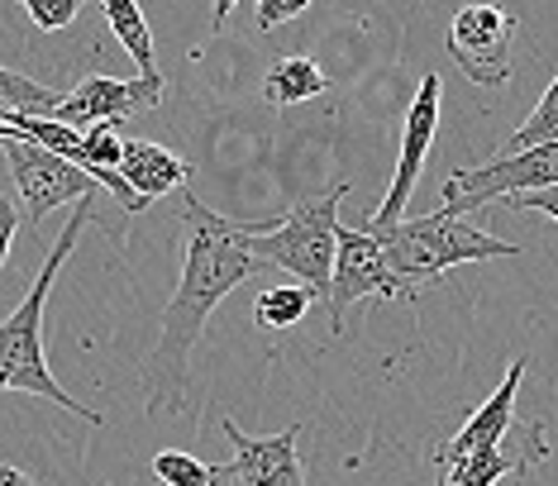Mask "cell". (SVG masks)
<instances>
[{
  "label": "cell",
  "mask_w": 558,
  "mask_h": 486,
  "mask_svg": "<svg viewBox=\"0 0 558 486\" xmlns=\"http://www.w3.org/2000/svg\"><path fill=\"white\" fill-rule=\"evenodd\" d=\"M349 196V182H335L325 196H311L301 206H291L282 220L253 224L248 229V253L263 267H282L311 287L315 296H329V272H335V224H339V206Z\"/></svg>",
  "instance_id": "4"
},
{
  "label": "cell",
  "mask_w": 558,
  "mask_h": 486,
  "mask_svg": "<svg viewBox=\"0 0 558 486\" xmlns=\"http://www.w3.org/2000/svg\"><path fill=\"white\" fill-rule=\"evenodd\" d=\"M506 206L511 210H539V215H549V220L558 224V186L525 191V196H506Z\"/></svg>",
  "instance_id": "23"
},
{
  "label": "cell",
  "mask_w": 558,
  "mask_h": 486,
  "mask_svg": "<svg viewBox=\"0 0 558 486\" xmlns=\"http://www.w3.org/2000/svg\"><path fill=\"white\" fill-rule=\"evenodd\" d=\"M248 229L253 224L244 220L215 215L206 201H196L182 186V281H177L168 311H162L154 353L138 367L148 415H177L186 405V396H192V353L206 335V319L239 281L263 267L248 253Z\"/></svg>",
  "instance_id": "1"
},
{
  "label": "cell",
  "mask_w": 558,
  "mask_h": 486,
  "mask_svg": "<svg viewBox=\"0 0 558 486\" xmlns=\"http://www.w3.org/2000/svg\"><path fill=\"white\" fill-rule=\"evenodd\" d=\"M558 186V144H535L525 153H501V158L482 162V168L453 172L444 182V210L473 215L482 206H497L506 196H525V191Z\"/></svg>",
  "instance_id": "7"
},
{
  "label": "cell",
  "mask_w": 558,
  "mask_h": 486,
  "mask_svg": "<svg viewBox=\"0 0 558 486\" xmlns=\"http://www.w3.org/2000/svg\"><path fill=\"white\" fill-rule=\"evenodd\" d=\"M435 130H439V72H425L421 86H415V100L405 110V130H401V158H397V172H391V186L383 196V206L373 215H363L367 224H397L405 215V201L415 191V177H421L425 158H429V144H435Z\"/></svg>",
  "instance_id": "12"
},
{
  "label": "cell",
  "mask_w": 558,
  "mask_h": 486,
  "mask_svg": "<svg viewBox=\"0 0 558 486\" xmlns=\"http://www.w3.org/2000/svg\"><path fill=\"white\" fill-rule=\"evenodd\" d=\"M0 106L20 110V114H48V120H53L58 106H62V92H48V86H39L34 76L0 68Z\"/></svg>",
  "instance_id": "18"
},
{
  "label": "cell",
  "mask_w": 558,
  "mask_h": 486,
  "mask_svg": "<svg viewBox=\"0 0 558 486\" xmlns=\"http://www.w3.org/2000/svg\"><path fill=\"white\" fill-rule=\"evenodd\" d=\"M120 177H124V186L148 206V201L168 196V191H182L186 182H192V162L177 158V153L162 148V144H148V138H124Z\"/></svg>",
  "instance_id": "14"
},
{
  "label": "cell",
  "mask_w": 558,
  "mask_h": 486,
  "mask_svg": "<svg viewBox=\"0 0 558 486\" xmlns=\"http://www.w3.org/2000/svg\"><path fill=\"white\" fill-rule=\"evenodd\" d=\"M311 301H315V291L301 287V281L296 287H272V291H263V296L253 301V319H258L263 329H272V335H282V329L306 319Z\"/></svg>",
  "instance_id": "17"
},
{
  "label": "cell",
  "mask_w": 558,
  "mask_h": 486,
  "mask_svg": "<svg viewBox=\"0 0 558 486\" xmlns=\"http://www.w3.org/2000/svg\"><path fill=\"white\" fill-rule=\"evenodd\" d=\"M0 148H5V162H10V177L20 186V201H24V224L39 229L48 215L58 206H77V201L96 196L100 182L77 162H68L62 153H48L29 138L0 130Z\"/></svg>",
  "instance_id": "6"
},
{
  "label": "cell",
  "mask_w": 558,
  "mask_h": 486,
  "mask_svg": "<svg viewBox=\"0 0 558 486\" xmlns=\"http://www.w3.org/2000/svg\"><path fill=\"white\" fill-rule=\"evenodd\" d=\"M367 301H415V296L391 277L383 243L367 234V229L335 224V272H329V296H325L329 335H344L349 311Z\"/></svg>",
  "instance_id": "5"
},
{
  "label": "cell",
  "mask_w": 558,
  "mask_h": 486,
  "mask_svg": "<svg viewBox=\"0 0 558 486\" xmlns=\"http://www.w3.org/2000/svg\"><path fill=\"white\" fill-rule=\"evenodd\" d=\"M15 229H20V206L0 191V267L10 258V243H15Z\"/></svg>",
  "instance_id": "24"
},
{
  "label": "cell",
  "mask_w": 558,
  "mask_h": 486,
  "mask_svg": "<svg viewBox=\"0 0 558 486\" xmlns=\"http://www.w3.org/2000/svg\"><path fill=\"white\" fill-rule=\"evenodd\" d=\"M158 106H162L158 72L130 76V82H120V76H86V82H77L62 96L53 120L72 124V130H96V124H124V120H134V114L158 110Z\"/></svg>",
  "instance_id": "10"
},
{
  "label": "cell",
  "mask_w": 558,
  "mask_h": 486,
  "mask_svg": "<svg viewBox=\"0 0 558 486\" xmlns=\"http://www.w3.org/2000/svg\"><path fill=\"white\" fill-rule=\"evenodd\" d=\"M225 439L234 444V458L210 467L206 486H306V467L296 453L301 425L282 434H244L234 420H225Z\"/></svg>",
  "instance_id": "9"
},
{
  "label": "cell",
  "mask_w": 558,
  "mask_h": 486,
  "mask_svg": "<svg viewBox=\"0 0 558 486\" xmlns=\"http://www.w3.org/2000/svg\"><path fill=\"white\" fill-rule=\"evenodd\" d=\"M96 220V196L77 201V210H72V220L62 224L58 243L48 248V258L39 267V277H34V287L24 291V301L10 311V319L0 325V391H29V396H44V401L62 405V411L82 415L86 425H100V411H86L77 396H68L48 373V357H44V305L53 296V281L62 272V263L72 258V248H77L82 229Z\"/></svg>",
  "instance_id": "2"
},
{
  "label": "cell",
  "mask_w": 558,
  "mask_h": 486,
  "mask_svg": "<svg viewBox=\"0 0 558 486\" xmlns=\"http://www.w3.org/2000/svg\"><path fill=\"white\" fill-rule=\"evenodd\" d=\"M154 477H158L162 486H206L210 467L201 463V458H192V453L168 449V453H158V458H154Z\"/></svg>",
  "instance_id": "20"
},
{
  "label": "cell",
  "mask_w": 558,
  "mask_h": 486,
  "mask_svg": "<svg viewBox=\"0 0 558 486\" xmlns=\"http://www.w3.org/2000/svg\"><path fill=\"white\" fill-rule=\"evenodd\" d=\"M0 486H39L29 477V472H20V467H10V463H0Z\"/></svg>",
  "instance_id": "25"
},
{
  "label": "cell",
  "mask_w": 558,
  "mask_h": 486,
  "mask_svg": "<svg viewBox=\"0 0 558 486\" xmlns=\"http://www.w3.org/2000/svg\"><path fill=\"white\" fill-rule=\"evenodd\" d=\"M363 229L383 243V258L391 267V277H397L411 296H421L429 281H439L459 263L520 258V243H506V239L487 234V229L468 224L463 215H449V210L415 215V220H397V224H363Z\"/></svg>",
  "instance_id": "3"
},
{
  "label": "cell",
  "mask_w": 558,
  "mask_h": 486,
  "mask_svg": "<svg viewBox=\"0 0 558 486\" xmlns=\"http://www.w3.org/2000/svg\"><path fill=\"white\" fill-rule=\"evenodd\" d=\"M20 5L29 10V20L39 24L44 34H58V29H68V24L82 15L86 0H20Z\"/></svg>",
  "instance_id": "21"
},
{
  "label": "cell",
  "mask_w": 558,
  "mask_h": 486,
  "mask_svg": "<svg viewBox=\"0 0 558 486\" xmlns=\"http://www.w3.org/2000/svg\"><path fill=\"white\" fill-rule=\"evenodd\" d=\"M515 15L501 5H463L449 24V58L473 86H506L511 82V48H515Z\"/></svg>",
  "instance_id": "8"
},
{
  "label": "cell",
  "mask_w": 558,
  "mask_h": 486,
  "mask_svg": "<svg viewBox=\"0 0 558 486\" xmlns=\"http://www.w3.org/2000/svg\"><path fill=\"white\" fill-rule=\"evenodd\" d=\"M100 10H106V24L110 34L124 44V53L134 58L138 76L158 72V53H154V29H148L144 10H138V0H100Z\"/></svg>",
  "instance_id": "16"
},
{
  "label": "cell",
  "mask_w": 558,
  "mask_h": 486,
  "mask_svg": "<svg viewBox=\"0 0 558 486\" xmlns=\"http://www.w3.org/2000/svg\"><path fill=\"white\" fill-rule=\"evenodd\" d=\"M549 458V429L544 420H511L492 449H477L459 463L439 467V486H497L501 477H525Z\"/></svg>",
  "instance_id": "11"
},
{
  "label": "cell",
  "mask_w": 558,
  "mask_h": 486,
  "mask_svg": "<svg viewBox=\"0 0 558 486\" xmlns=\"http://www.w3.org/2000/svg\"><path fill=\"white\" fill-rule=\"evenodd\" d=\"M525 367H530L525 357H515V363L506 367V381H501V387L492 391L487 401H482L477 411L449 434V439H439L435 449H429V463H435V467H449V463H459V458L477 453V449H492V444H497L501 434H506V425L515 420V391H520V381H525Z\"/></svg>",
  "instance_id": "13"
},
{
  "label": "cell",
  "mask_w": 558,
  "mask_h": 486,
  "mask_svg": "<svg viewBox=\"0 0 558 486\" xmlns=\"http://www.w3.org/2000/svg\"><path fill=\"white\" fill-rule=\"evenodd\" d=\"M315 96H329V76L315 58H277L268 76H263V100L272 110H287V106H301V100H315Z\"/></svg>",
  "instance_id": "15"
},
{
  "label": "cell",
  "mask_w": 558,
  "mask_h": 486,
  "mask_svg": "<svg viewBox=\"0 0 558 486\" xmlns=\"http://www.w3.org/2000/svg\"><path fill=\"white\" fill-rule=\"evenodd\" d=\"M535 144H558V76L549 82V92L539 96L535 114H530V120L501 144V153H525V148H535Z\"/></svg>",
  "instance_id": "19"
},
{
  "label": "cell",
  "mask_w": 558,
  "mask_h": 486,
  "mask_svg": "<svg viewBox=\"0 0 558 486\" xmlns=\"http://www.w3.org/2000/svg\"><path fill=\"white\" fill-rule=\"evenodd\" d=\"M311 0H258V15H253V24H258V34H277L282 24H291L296 15H306Z\"/></svg>",
  "instance_id": "22"
},
{
  "label": "cell",
  "mask_w": 558,
  "mask_h": 486,
  "mask_svg": "<svg viewBox=\"0 0 558 486\" xmlns=\"http://www.w3.org/2000/svg\"><path fill=\"white\" fill-rule=\"evenodd\" d=\"M234 5H239V0H210V20H215V29H225V20L234 15Z\"/></svg>",
  "instance_id": "26"
}]
</instances>
